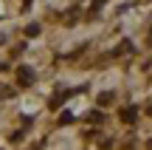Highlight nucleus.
Instances as JSON below:
<instances>
[{
	"instance_id": "2",
	"label": "nucleus",
	"mask_w": 152,
	"mask_h": 150,
	"mask_svg": "<svg viewBox=\"0 0 152 150\" xmlns=\"http://www.w3.org/2000/svg\"><path fill=\"white\" fill-rule=\"evenodd\" d=\"M20 82H23V85H31V82H34V74H31V71H20Z\"/></svg>"
},
{
	"instance_id": "3",
	"label": "nucleus",
	"mask_w": 152,
	"mask_h": 150,
	"mask_svg": "<svg viewBox=\"0 0 152 150\" xmlns=\"http://www.w3.org/2000/svg\"><path fill=\"white\" fill-rule=\"evenodd\" d=\"M110 99H113V94H102V96H99V102H102V105H107Z\"/></svg>"
},
{
	"instance_id": "1",
	"label": "nucleus",
	"mask_w": 152,
	"mask_h": 150,
	"mask_svg": "<svg viewBox=\"0 0 152 150\" xmlns=\"http://www.w3.org/2000/svg\"><path fill=\"white\" fill-rule=\"evenodd\" d=\"M135 116H138V108H127L121 119H124V122H135Z\"/></svg>"
}]
</instances>
